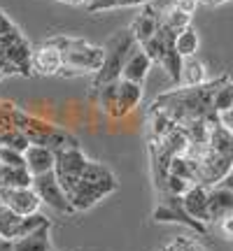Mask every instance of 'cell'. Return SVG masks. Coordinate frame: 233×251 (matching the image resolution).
<instances>
[{
	"instance_id": "6da1fadb",
	"label": "cell",
	"mask_w": 233,
	"mask_h": 251,
	"mask_svg": "<svg viewBox=\"0 0 233 251\" xmlns=\"http://www.w3.org/2000/svg\"><path fill=\"white\" fill-rule=\"evenodd\" d=\"M226 77L229 75H222L198 86H175L173 91L156 96L149 112L171 119L177 128L187 133L189 142H203L207 140L210 126L219 121V114L215 109V96Z\"/></svg>"
},
{
	"instance_id": "7a4b0ae2",
	"label": "cell",
	"mask_w": 233,
	"mask_h": 251,
	"mask_svg": "<svg viewBox=\"0 0 233 251\" xmlns=\"http://www.w3.org/2000/svg\"><path fill=\"white\" fill-rule=\"evenodd\" d=\"M184 156L194 165L196 184L205 188L217 186L233 170V130L215 121L207 130V140L189 142Z\"/></svg>"
},
{
	"instance_id": "3957f363",
	"label": "cell",
	"mask_w": 233,
	"mask_h": 251,
	"mask_svg": "<svg viewBox=\"0 0 233 251\" xmlns=\"http://www.w3.org/2000/svg\"><path fill=\"white\" fill-rule=\"evenodd\" d=\"M33 47L19 26L0 9V75L33 77Z\"/></svg>"
},
{
	"instance_id": "277c9868",
	"label": "cell",
	"mask_w": 233,
	"mask_h": 251,
	"mask_svg": "<svg viewBox=\"0 0 233 251\" xmlns=\"http://www.w3.org/2000/svg\"><path fill=\"white\" fill-rule=\"evenodd\" d=\"M116 191V177L108 165L98 161H89L82 172L77 186L70 191V205L75 212H87L93 205H98L105 196Z\"/></svg>"
},
{
	"instance_id": "5b68a950",
	"label": "cell",
	"mask_w": 233,
	"mask_h": 251,
	"mask_svg": "<svg viewBox=\"0 0 233 251\" xmlns=\"http://www.w3.org/2000/svg\"><path fill=\"white\" fill-rule=\"evenodd\" d=\"M56 45L63 51V68L58 77L70 79V77H82V75H96L103 65L105 49L87 42L84 37L70 35H54Z\"/></svg>"
},
{
	"instance_id": "8992f818",
	"label": "cell",
	"mask_w": 233,
	"mask_h": 251,
	"mask_svg": "<svg viewBox=\"0 0 233 251\" xmlns=\"http://www.w3.org/2000/svg\"><path fill=\"white\" fill-rule=\"evenodd\" d=\"M187 147H189V137L177 126L163 135H149L147 151H149V165H152V179L156 193L163 191V186H166L171 161L179 153H184Z\"/></svg>"
},
{
	"instance_id": "52a82bcc",
	"label": "cell",
	"mask_w": 233,
	"mask_h": 251,
	"mask_svg": "<svg viewBox=\"0 0 233 251\" xmlns=\"http://www.w3.org/2000/svg\"><path fill=\"white\" fill-rule=\"evenodd\" d=\"M138 47L131 28H124V30H116L115 35L105 42V58H103V65L96 75H91V91L96 93L98 89L108 86V84H115V81L121 79V72H124V65L128 61V56L133 54V49Z\"/></svg>"
},
{
	"instance_id": "ba28073f",
	"label": "cell",
	"mask_w": 233,
	"mask_h": 251,
	"mask_svg": "<svg viewBox=\"0 0 233 251\" xmlns=\"http://www.w3.org/2000/svg\"><path fill=\"white\" fill-rule=\"evenodd\" d=\"M14 121H17L19 130L26 135V140L30 144H40V147H47V149H61L65 144H77L80 140L70 133V130H65L61 126L52 124V121H47V119L37 117V114H30V112H24L21 107L14 109Z\"/></svg>"
},
{
	"instance_id": "9c48e42d",
	"label": "cell",
	"mask_w": 233,
	"mask_h": 251,
	"mask_svg": "<svg viewBox=\"0 0 233 251\" xmlns=\"http://www.w3.org/2000/svg\"><path fill=\"white\" fill-rule=\"evenodd\" d=\"M175 37H177V33L161 24L159 30H156V35L140 47H143L145 54L152 58V63H159L163 70H166V75L171 77L173 84L179 86V84H182V61H184V58L177 54Z\"/></svg>"
},
{
	"instance_id": "30bf717a",
	"label": "cell",
	"mask_w": 233,
	"mask_h": 251,
	"mask_svg": "<svg viewBox=\"0 0 233 251\" xmlns=\"http://www.w3.org/2000/svg\"><path fill=\"white\" fill-rule=\"evenodd\" d=\"M87 163H89V158L84 156L80 142L65 144V147H61V149L54 151V175L68 196H70L72 188L77 186V181H80Z\"/></svg>"
},
{
	"instance_id": "8fae6325",
	"label": "cell",
	"mask_w": 233,
	"mask_h": 251,
	"mask_svg": "<svg viewBox=\"0 0 233 251\" xmlns=\"http://www.w3.org/2000/svg\"><path fill=\"white\" fill-rule=\"evenodd\" d=\"M152 219L156 224H179V226H187L191 233L196 235H205L207 233V226L191 219L189 212L182 205V196H173V193H161L159 196V202L154 207Z\"/></svg>"
},
{
	"instance_id": "7c38bea8",
	"label": "cell",
	"mask_w": 233,
	"mask_h": 251,
	"mask_svg": "<svg viewBox=\"0 0 233 251\" xmlns=\"http://www.w3.org/2000/svg\"><path fill=\"white\" fill-rule=\"evenodd\" d=\"M33 191H35L37 198L42 200V205H47L49 209H54L58 214H72V212H75L70 205L68 193L63 191V186L58 184V179H56L54 170L33 177Z\"/></svg>"
},
{
	"instance_id": "4fadbf2b",
	"label": "cell",
	"mask_w": 233,
	"mask_h": 251,
	"mask_svg": "<svg viewBox=\"0 0 233 251\" xmlns=\"http://www.w3.org/2000/svg\"><path fill=\"white\" fill-rule=\"evenodd\" d=\"M33 75H42V77H58V72L63 68V51L56 45L54 35L42 40L37 47H33Z\"/></svg>"
},
{
	"instance_id": "5bb4252c",
	"label": "cell",
	"mask_w": 233,
	"mask_h": 251,
	"mask_svg": "<svg viewBox=\"0 0 233 251\" xmlns=\"http://www.w3.org/2000/svg\"><path fill=\"white\" fill-rule=\"evenodd\" d=\"M14 109H17V105H12L7 100H0V147L26 151L30 142L26 140V135L19 130L17 121H14Z\"/></svg>"
},
{
	"instance_id": "9a60e30c",
	"label": "cell",
	"mask_w": 233,
	"mask_h": 251,
	"mask_svg": "<svg viewBox=\"0 0 233 251\" xmlns=\"http://www.w3.org/2000/svg\"><path fill=\"white\" fill-rule=\"evenodd\" d=\"M0 205H7L9 209H14L17 214L28 216L40 212L42 200L37 198L33 186L26 188H0Z\"/></svg>"
},
{
	"instance_id": "2e32d148",
	"label": "cell",
	"mask_w": 233,
	"mask_h": 251,
	"mask_svg": "<svg viewBox=\"0 0 233 251\" xmlns=\"http://www.w3.org/2000/svg\"><path fill=\"white\" fill-rule=\"evenodd\" d=\"M143 84H135L128 79L116 81V98H115V109H112V119H124L126 114H131L140 102H143Z\"/></svg>"
},
{
	"instance_id": "e0dca14e",
	"label": "cell",
	"mask_w": 233,
	"mask_h": 251,
	"mask_svg": "<svg viewBox=\"0 0 233 251\" xmlns=\"http://www.w3.org/2000/svg\"><path fill=\"white\" fill-rule=\"evenodd\" d=\"M182 205L189 212L191 219H196L201 224H210V207H207V188L201 184H191L189 191L182 196Z\"/></svg>"
},
{
	"instance_id": "ac0fdd59",
	"label": "cell",
	"mask_w": 233,
	"mask_h": 251,
	"mask_svg": "<svg viewBox=\"0 0 233 251\" xmlns=\"http://www.w3.org/2000/svg\"><path fill=\"white\" fill-rule=\"evenodd\" d=\"M161 26V12H156L152 9L149 5H145V9L133 19V24H131V33H133L135 42L138 45H145L147 40H152L156 35V30Z\"/></svg>"
},
{
	"instance_id": "d6986e66",
	"label": "cell",
	"mask_w": 233,
	"mask_h": 251,
	"mask_svg": "<svg viewBox=\"0 0 233 251\" xmlns=\"http://www.w3.org/2000/svg\"><path fill=\"white\" fill-rule=\"evenodd\" d=\"M207 207H210V224H219L224 216L233 214V191L222 184L207 188Z\"/></svg>"
},
{
	"instance_id": "ffe728a7",
	"label": "cell",
	"mask_w": 233,
	"mask_h": 251,
	"mask_svg": "<svg viewBox=\"0 0 233 251\" xmlns=\"http://www.w3.org/2000/svg\"><path fill=\"white\" fill-rule=\"evenodd\" d=\"M149 70H152V58L143 51V47L138 45L133 49V54L128 56V61H126L124 72H121V79L135 81V84H145Z\"/></svg>"
},
{
	"instance_id": "44dd1931",
	"label": "cell",
	"mask_w": 233,
	"mask_h": 251,
	"mask_svg": "<svg viewBox=\"0 0 233 251\" xmlns=\"http://www.w3.org/2000/svg\"><path fill=\"white\" fill-rule=\"evenodd\" d=\"M12 251H52V226H42L24 237L12 240Z\"/></svg>"
},
{
	"instance_id": "7402d4cb",
	"label": "cell",
	"mask_w": 233,
	"mask_h": 251,
	"mask_svg": "<svg viewBox=\"0 0 233 251\" xmlns=\"http://www.w3.org/2000/svg\"><path fill=\"white\" fill-rule=\"evenodd\" d=\"M24 156H26V168H28V172H30L33 177L54 170V151H52V149H47V147L30 144L26 151H24Z\"/></svg>"
},
{
	"instance_id": "603a6c76",
	"label": "cell",
	"mask_w": 233,
	"mask_h": 251,
	"mask_svg": "<svg viewBox=\"0 0 233 251\" xmlns=\"http://www.w3.org/2000/svg\"><path fill=\"white\" fill-rule=\"evenodd\" d=\"M26 186H33V175L28 172L26 165H21V168L2 165L0 168V188H26Z\"/></svg>"
},
{
	"instance_id": "cb8c5ba5",
	"label": "cell",
	"mask_w": 233,
	"mask_h": 251,
	"mask_svg": "<svg viewBox=\"0 0 233 251\" xmlns=\"http://www.w3.org/2000/svg\"><path fill=\"white\" fill-rule=\"evenodd\" d=\"M203 81H207L205 65L198 61L196 56H187L182 61V84L179 86H198Z\"/></svg>"
},
{
	"instance_id": "d4e9b609",
	"label": "cell",
	"mask_w": 233,
	"mask_h": 251,
	"mask_svg": "<svg viewBox=\"0 0 233 251\" xmlns=\"http://www.w3.org/2000/svg\"><path fill=\"white\" fill-rule=\"evenodd\" d=\"M24 216L17 214L14 209H9L7 205H0V237L2 240H14L19 233Z\"/></svg>"
},
{
	"instance_id": "484cf974",
	"label": "cell",
	"mask_w": 233,
	"mask_h": 251,
	"mask_svg": "<svg viewBox=\"0 0 233 251\" xmlns=\"http://www.w3.org/2000/svg\"><path fill=\"white\" fill-rule=\"evenodd\" d=\"M198 45H201L198 33L191 26H187L182 33H177V37H175V47H177V54L182 56V58H187V56H196Z\"/></svg>"
},
{
	"instance_id": "4316f807",
	"label": "cell",
	"mask_w": 233,
	"mask_h": 251,
	"mask_svg": "<svg viewBox=\"0 0 233 251\" xmlns=\"http://www.w3.org/2000/svg\"><path fill=\"white\" fill-rule=\"evenodd\" d=\"M161 24L163 26H168L171 30H175V33H182L187 26H191V17L171 5L168 9H163L161 12Z\"/></svg>"
},
{
	"instance_id": "83f0119b",
	"label": "cell",
	"mask_w": 233,
	"mask_h": 251,
	"mask_svg": "<svg viewBox=\"0 0 233 251\" xmlns=\"http://www.w3.org/2000/svg\"><path fill=\"white\" fill-rule=\"evenodd\" d=\"M42 226H52V221L47 219L45 214H40V212H35V214H28L21 219V226H19V233L17 237H24V235L33 233V230H37V228H42ZM14 237V240H17Z\"/></svg>"
},
{
	"instance_id": "f1b7e54d",
	"label": "cell",
	"mask_w": 233,
	"mask_h": 251,
	"mask_svg": "<svg viewBox=\"0 0 233 251\" xmlns=\"http://www.w3.org/2000/svg\"><path fill=\"white\" fill-rule=\"evenodd\" d=\"M166 251H205L201 244L194 240V237H175L168 247H166Z\"/></svg>"
},
{
	"instance_id": "f546056e",
	"label": "cell",
	"mask_w": 233,
	"mask_h": 251,
	"mask_svg": "<svg viewBox=\"0 0 233 251\" xmlns=\"http://www.w3.org/2000/svg\"><path fill=\"white\" fill-rule=\"evenodd\" d=\"M0 161H2V165L21 168V165H26V156H24V151H17V149H7V147H2V149H0Z\"/></svg>"
},
{
	"instance_id": "4dcf8cb0",
	"label": "cell",
	"mask_w": 233,
	"mask_h": 251,
	"mask_svg": "<svg viewBox=\"0 0 233 251\" xmlns=\"http://www.w3.org/2000/svg\"><path fill=\"white\" fill-rule=\"evenodd\" d=\"M82 5L89 12H108V9H119V0H84Z\"/></svg>"
},
{
	"instance_id": "1f68e13d",
	"label": "cell",
	"mask_w": 233,
	"mask_h": 251,
	"mask_svg": "<svg viewBox=\"0 0 233 251\" xmlns=\"http://www.w3.org/2000/svg\"><path fill=\"white\" fill-rule=\"evenodd\" d=\"M173 7H177L179 12H184V14H194L198 7V0H173Z\"/></svg>"
},
{
	"instance_id": "d6a6232c",
	"label": "cell",
	"mask_w": 233,
	"mask_h": 251,
	"mask_svg": "<svg viewBox=\"0 0 233 251\" xmlns=\"http://www.w3.org/2000/svg\"><path fill=\"white\" fill-rule=\"evenodd\" d=\"M219 228H222V235H224L226 240H233V214L224 216V219L219 221Z\"/></svg>"
},
{
	"instance_id": "836d02e7",
	"label": "cell",
	"mask_w": 233,
	"mask_h": 251,
	"mask_svg": "<svg viewBox=\"0 0 233 251\" xmlns=\"http://www.w3.org/2000/svg\"><path fill=\"white\" fill-rule=\"evenodd\" d=\"M152 0H119V7H145Z\"/></svg>"
},
{
	"instance_id": "e575fe53",
	"label": "cell",
	"mask_w": 233,
	"mask_h": 251,
	"mask_svg": "<svg viewBox=\"0 0 233 251\" xmlns=\"http://www.w3.org/2000/svg\"><path fill=\"white\" fill-rule=\"evenodd\" d=\"M219 121H222L226 128H231V130H233V105L226 109L224 114H219Z\"/></svg>"
},
{
	"instance_id": "d590c367",
	"label": "cell",
	"mask_w": 233,
	"mask_h": 251,
	"mask_svg": "<svg viewBox=\"0 0 233 251\" xmlns=\"http://www.w3.org/2000/svg\"><path fill=\"white\" fill-rule=\"evenodd\" d=\"M219 184H222L224 188H229V191H233V170L229 172V175H226V177H224L222 181H219Z\"/></svg>"
},
{
	"instance_id": "8d00e7d4",
	"label": "cell",
	"mask_w": 233,
	"mask_h": 251,
	"mask_svg": "<svg viewBox=\"0 0 233 251\" xmlns=\"http://www.w3.org/2000/svg\"><path fill=\"white\" fill-rule=\"evenodd\" d=\"M224 2H231V0H198V5H210V7H215V5H224Z\"/></svg>"
},
{
	"instance_id": "74e56055",
	"label": "cell",
	"mask_w": 233,
	"mask_h": 251,
	"mask_svg": "<svg viewBox=\"0 0 233 251\" xmlns=\"http://www.w3.org/2000/svg\"><path fill=\"white\" fill-rule=\"evenodd\" d=\"M0 251H12V240H2L0 237Z\"/></svg>"
},
{
	"instance_id": "f35d334b",
	"label": "cell",
	"mask_w": 233,
	"mask_h": 251,
	"mask_svg": "<svg viewBox=\"0 0 233 251\" xmlns=\"http://www.w3.org/2000/svg\"><path fill=\"white\" fill-rule=\"evenodd\" d=\"M58 2H65V5H82L84 0H58Z\"/></svg>"
},
{
	"instance_id": "ab89813d",
	"label": "cell",
	"mask_w": 233,
	"mask_h": 251,
	"mask_svg": "<svg viewBox=\"0 0 233 251\" xmlns=\"http://www.w3.org/2000/svg\"><path fill=\"white\" fill-rule=\"evenodd\" d=\"M0 149H2V147H0ZM0 168H2V161H0Z\"/></svg>"
},
{
	"instance_id": "60d3db41",
	"label": "cell",
	"mask_w": 233,
	"mask_h": 251,
	"mask_svg": "<svg viewBox=\"0 0 233 251\" xmlns=\"http://www.w3.org/2000/svg\"><path fill=\"white\" fill-rule=\"evenodd\" d=\"M0 77H2V75H0Z\"/></svg>"
},
{
	"instance_id": "b9f144b4",
	"label": "cell",
	"mask_w": 233,
	"mask_h": 251,
	"mask_svg": "<svg viewBox=\"0 0 233 251\" xmlns=\"http://www.w3.org/2000/svg\"><path fill=\"white\" fill-rule=\"evenodd\" d=\"M163 251H166V249H163Z\"/></svg>"
}]
</instances>
